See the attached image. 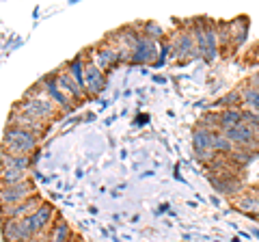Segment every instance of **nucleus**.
<instances>
[{
    "mask_svg": "<svg viewBox=\"0 0 259 242\" xmlns=\"http://www.w3.org/2000/svg\"><path fill=\"white\" fill-rule=\"evenodd\" d=\"M257 221H259V219H257Z\"/></svg>",
    "mask_w": 259,
    "mask_h": 242,
    "instance_id": "22",
    "label": "nucleus"
},
{
    "mask_svg": "<svg viewBox=\"0 0 259 242\" xmlns=\"http://www.w3.org/2000/svg\"><path fill=\"white\" fill-rule=\"evenodd\" d=\"M244 124V108H227L218 110V132L231 130L236 126Z\"/></svg>",
    "mask_w": 259,
    "mask_h": 242,
    "instance_id": "13",
    "label": "nucleus"
},
{
    "mask_svg": "<svg viewBox=\"0 0 259 242\" xmlns=\"http://www.w3.org/2000/svg\"><path fill=\"white\" fill-rule=\"evenodd\" d=\"M91 54H89V59H91L97 67H100L104 74L106 71H110V69H115V67H119L121 63V52H119V48L115 46V42H112L110 37H106V39H102L97 46H93L91 50H89Z\"/></svg>",
    "mask_w": 259,
    "mask_h": 242,
    "instance_id": "3",
    "label": "nucleus"
},
{
    "mask_svg": "<svg viewBox=\"0 0 259 242\" xmlns=\"http://www.w3.org/2000/svg\"><path fill=\"white\" fill-rule=\"evenodd\" d=\"M35 195H37L35 182L26 180V182H20V184H11V186H3L0 199H3V208H9V206H18L22 201H26Z\"/></svg>",
    "mask_w": 259,
    "mask_h": 242,
    "instance_id": "6",
    "label": "nucleus"
},
{
    "mask_svg": "<svg viewBox=\"0 0 259 242\" xmlns=\"http://www.w3.org/2000/svg\"><path fill=\"white\" fill-rule=\"evenodd\" d=\"M32 236L28 221H3V240L5 242H26Z\"/></svg>",
    "mask_w": 259,
    "mask_h": 242,
    "instance_id": "10",
    "label": "nucleus"
},
{
    "mask_svg": "<svg viewBox=\"0 0 259 242\" xmlns=\"http://www.w3.org/2000/svg\"><path fill=\"white\" fill-rule=\"evenodd\" d=\"M238 89H240V95H242V108L259 112V89H255L248 83H242Z\"/></svg>",
    "mask_w": 259,
    "mask_h": 242,
    "instance_id": "15",
    "label": "nucleus"
},
{
    "mask_svg": "<svg viewBox=\"0 0 259 242\" xmlns=\"http://www.w3.org/2000/svg\"><path fill=\"white\" fill-rule=\"evenodd\" d=\"M227 108H242V95H240V89L227 91L223 98H218V100L214 102V110H227Z\"/></svg>",
    "mask_w": 259,
    "mask_h": 242,
    "instance_id": "18",
    "label": "nucleus"
},
{
    "mask_svg": "<svg viewBox=\"0 0 259 242\" xmlns=\"http://www.w3.org/2000/svg\"><path fill=\"white\" fill-rule=\"evenodd\" d=\"M3 169H18V171H30L32 160L30 156H15L9 151H3V160H0Z\"/></svg>",
    "mask_w": 259,
    "mask_h": 242,
    "instance_id": "17",
    "label": "nucleus"
},
{
    "mask_svg": "<svg viewBox=\"0 0 259 242\" xmlns=\"http://www.w3.org/2000/svg\"><path fill=\"white\" fill-rule=\"evenodd\" d=\"M231 204L236 206L240 212L250 214L253 219H259V190L257 188H248V190L238 192V195L231 199Z\"/></svg>",
    "mask_w": 259,
    "mask_h": 242,
    "instance_id": "12",
    "label": "nucleus"
},
{
    "mask_svg": "<svg viewBox=\"0 0 259 242\" xmlns=\"http://www.w3.org/2000/svg\"><path fill=\"white\" fill-rule=\"evenodd\" d=\"M171 52L173 56H177V59H197L199 56V50H197V44H194V37L192 33L186 26H182L177 33L171 37Z\"/></svg>",
    "mask_w": 259,
    "mask_h": 242,
    "instance_id": "5",
    "label": "nucleus"
},
{
    "mask_svg": "<svg viewBox=\"0 0 259 242\" xmlns=\"http://www.w3.org/2000/svg\"><path fill=\"white\" fill-rule=\"evenodd\" d=\"M214 130H207L203 126H197L192 130V149H194V156H197L201 163L205 165H212L214 160L218 158V154L214 151Z\"/></svg>",
    "mask_w": 259,
    "mask_h": 242,
    "instance_id": "4",
    "label": "nucleus"
},
{
    "mask_svg": "<svg viewBox=\"0 0 259 242\" xmlns=\"http://www.w3.org/2000/svg\"><path fill=\"white\" fill-rule=\"evenodd\" d=\"M7 126H13V128H22V130H26V132H32V134H37L39 139L48 132V124H41V121H37V119H32L28 115H24V112L20 110H11V115L9 119H7Z\"/></svg>",
    "mask_w": 259,
    "mask_h": 242,
    "instance_id": "9",
    "label": "nucleus"
},
{
    "mask_svg": "<svg viewBox=\"0 0 259 242\" xmlns=\"http://www.w3.org/2000/svg\"><path fill=\"white\" fill-rule=\"evenodd\" d=\"M84 87H87V95H91V98L100 95L104 91V87H106V74L89 59V54L84 63Z\"/></svg>",
    "mask_w": 259,
    "mask_h": 242,
    "instance_id": "8",
    "label": "nucleus"
},
{
    "mask_svg": "<svg viewBox=\"0 0 259 242\" xmlns=\"http://www.w3.org/2000/svg\"><path fill=\"white\" fill-rule=\"evenodd\" d=\"M37 85L41 87L44 91H46V93L50 95V98L56 102V106H59V108H63V110H71V108H74V104H76V102H71V100L67 98V95L63 93V89L59 87V83H56V76H54V74L41 78Z\"/></svg>",
    "mask_w": 259,
    "mask_h": 242,
    "instance_id": "11",
    "label": "nucleus"
},
{
    "mask_svg": "<svg viewBox=\"0 0 259 242\" xmlns=\"http://www.w3.org/2000/svg\"><path fill=\"white\" fill-rule=\"evenodd\" d=\"M69 242H82V240H80V238H78V236H74V238H71V240H69Z\"/></svg>",
    "mask_w": 259,
    "mask_h": 242,
    "instance_id": "20",
    "label": "nucleus"
},
{
    "mask_svg": "<svg viewBox=\"0 0 259 242\" xmlns=\"http://www.w3.org/2000/svg\"><path fill=\"white\" fill-rule=\"evenodd\" d=\"M246 35H248V20L244 15L231 20V50H238L246 42Z\"/></svg>",
    "mask_w": 259,
    "mask_h": 242,
    "instance_id": "14",
    "label": "nucleus"
},
{
    "mask_svg": "<svg viewBox=\"0 0 259 242\" xmlns=\"http://www.w3.org/2000/svg\"><path fill=\"white\" fill-rule=\"evenodd\" d=\"M41 204H44V199L39 195H35L26 201H22L18 206L3 208V221H24V219H28V216L35 214L37 210L41 208Z\"/></svg>",
    "mask_w": 259,
    "mask_h": 242,
    "instance_id": "7",
    "label": "nucleus"
},
{
    "mask_svg": "<svg viewBox=\"0 0 259 242\" xmlns=\"http://www.w3.org/2000/svg\"><path fill=\"white\" fill-rule=\"evenodd\" d=\"M257 139H259V130H257Z\"/></svg>",
    "mask_w": 259,
    "mask_h": 242,
    "instance_id": "21",
    "label": "nucleus"
},
{
    "mask_svg": "<svg viewBox=\"0 0 259 242\" xmlns=\"http://www.w3.org/2000/svg\"><path fill=\"white\" fill-rule=\"evenodd\" d=\"M74 236L76 233L71 231V227L67 223H65L63 219H56L54 225L50 227V231H48V242H69Z\"/></svg>",
    "mask_w": 259,
    "mask_h": 242,
    "instance_id": "16",
    "label": "nucleus"
},
{
    "mask_svg": "<svg viewBox=\"0 0 259 242\" xmlns=\"http://www.w3.org/2000/svg\"><path fill=\"white\" fill-rule=\"evenodd\" d=\"M30 180L28 171H18V169H3V186H11V184H20Z\"/></svg>",
    "mask_w": 259,
    "mask_h": 242,
    "instance_id": "19",
    "label": "nucleus"
},
{
    "mask_svg": "<svg viewBox=\"0 0 259 242\" xmlns=\"http://www.w3.org/2000/svg\"><path fill=\"white\" fill-rule=\"evenodd\" d=\"M13 108L32 117V119L41 121V124H48V126H50L56 117H61V108L56 106V102L39 85L30 87L26 91V95H24L20 102H15Z\"/></svg>",
    "mask_w": 259,
    "mask_h": 242,
    "instance_id": "1",
    "label": "nucleus"
},
{
    "mask_svg": "<svg viewBox=\"0 0 259 242\" xmlns=\"http://www.w3.org/2000/svg\"><path fill=\"white\" fill-rule=\"evenodd\" d=\"M39 136L26 132L22 128H13V126H7L5 128V134H3V151H9V154L15 156H32L35 149L39 147Z\"/></svg>",
    "mask_w": 259,
    "mask_h": 242,
    "instance_id": "2",
    "label": "nucleus"
}]
</instances>
